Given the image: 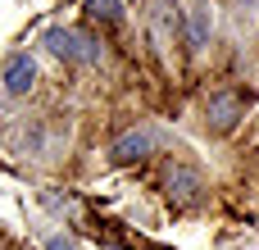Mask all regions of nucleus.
Here are the masks:
<instances>
[{"mask_svg":"<svg viewBox=\"0 0 259 250\" xmlns=\"http://www.w3.org/2000/svg\"><path fill=\"white\" fill-rule=\"evenodd\" d=\"M46 46H50V55H59L64 64H96V59H100V41L87 36V32H77V27H50V32H46Z\"/></svg>","mask_w":259,"mask_h":250,"instance_id":"obj_1","label":"nucleus"},{"mask_svg":"<svg viewBox=\"0 0 259 250\" xmlns=\"http://www.w3.org/2000/svg\"><path fill=\"white\" fill-rule=\"evenodd\" d=\"M241 114H246V96L241 91H214L209 105H205V123L214 132H232L241 123Z\"/></svg>","mask_w":259,"mask_h":250,"instance_id":"obj_2","label":"nucleus"},{"mask_svg":"<svg viewBox=\"0 0 259 250\" xmlns=\"http://www.w3.org/2000/svg\"><path fill=\"white\" fill-rule=\"evenodd\" d=\"M164 187H168V200H173L178 210H187V205H196V200H200V191H205V182H200V173H196V169H182V164H173V169H168V178H164Z\"/></svg>","mask_w":259,"mask_h":250,"instance_id":"obj_3","label":"nucleus"},{"mask_svg":"<svg viewBox=\"0 0 259 250\" xmlns=\"http://www.w3.org/2000/svg\"><path fill=\"white\" fill-rule=\"evenodd\" d=\"M155 150V137L146 132V128H132V132H123L114 146H109V159L114 164H137V159H146Z\"/></svg>","mask_w":259,"mask_h":250,"instance_id":"obj_4","label":"nucleus"},{"mask_svg":"<svg viewBox=\"0 0 259 250\" xmlns=\"http://www.w3.org/2000/svg\"><path fill=\"white\" fill-rule=\"evenodd\" d=\"M32 82H36V64H32L27 55H14V59L5 64V77H0L5 96H27V91H32Z\"/></svg>","mask_w":259,"mask_h":250,"instance_id":"obj_5","label":"nucleus"},{"mask_svg":"<svg viewBox=\"0 0 259 250\" xmlns=\"http://www.w3.org/2000/svg\"><path fill=\"white\" fill-rule=\"evenodd\" d=\"M209 32H214L209 5H205V0H191V5H187V46H191V50L209 46Z\"/></svg>","mask_w":259,"mask_h":250,"instance_id":"obj_6","label":"nucleus"},{"mask_svg":"<svg viewBox=\"0 0 259 250\" xmlns=\"http://www.w3.org/2000/svg\"><path fill=\"white\" fill-rule=\"evenodd\" d=\"M91 18H100V23H118L123 18V5L118 0H91V9H87Z\"/></svg>","mask_w":259,"mask_h":250,"instance_id":"obj_7","label":"nucleus"},{"mask_svg":"<svg viewBox=\"0 0 259 250\" xmlns=\"http://www.w3.org/2000/svg\"><path fill=\"white\" fill-rule=\"evenodd\" d=\"M46 250H73V241H68V237H50V241H46Z\"/></svg>","mask_w":259,"mask_h":250,"instance_id":"obj_8","label":"nucleus"}]
</instances>
